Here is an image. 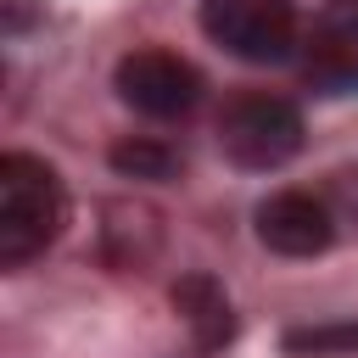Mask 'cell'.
Instances as JSON below:
<instances>
[{"label": "cell", "instance_id": "cell-9", "mask_svg": "<svg viewBox=\"0 0 358 358\" xmlns=\"http://www.w3.org/2000/svg\"><path fill=\"white\" fill-rule=\"evenodd\" d=\"M285 352H302V358H324V352H358V324H302L285 336Z\"/></svg>", "mask_w": 358, "mask_h": 358}, {"label": "cell", "instance_id": "cell-1", "mask_svg": "<svg viewBox=\"0 0 358 358\" xmlns=\"http://www.w3.org/2000/svg\"><path fill=\"white\" fill-rule=\"evenodd\" d=\"M67 224V185L62 173L34 151L0 157V263L22 268L39 257Z\"/></svg>", "mask_w": 358, "mask_h": 358}, {"label": "cell", "instance_id": "cell-6", "mask_svg": "<svg viewBox=\"0 0 358 358\" xmlns=\"http://www.w3.org/2000/svg\"><path fill=\"white\" fill-rule=\"evenodd\" d=\"M308 78L330 95L358 90V0H330L308 39Z\"/></svg>", "mask_w": 358, "mask_h": 358}, {"label": "cell", "instance_id": "cell-2", "mask_svg": "<svg viewBox=\"0 0 358 358\" xmlns=\"http://www.w3.org/2000/svg\"><path fill=\"white\" fill-rule=\"evenodd\" d=\"M218 145H224V157L235 168H252V173L285 168L302 151V112L285 95L246 90V95L224 101V112H218Z\"/></svg>", "mask_w": 358, "mask_h": 358}, {"label": "cell", "instance_id": "cell-4", "mask_svg": "<svg viewBox=\"0 0 358 358\" xmlns=\"http://www.w3.org/2000/svg\"><path fill=\"white\" fill-rule=\"evenodd\" d=\"M117 95L145 117H185L201 101V73L173 50H134L117 62Z\"/></svg>", "mask_w": 358, "mask_h": 358}, {"label": "cell", "instance_id": "cell-3", "mask_svg": "<svg viewBox=\"0 0 358 358\" xmlns=\"http://www.w3.org/2000/svg\"><path fill=\"white\" fill-rule=\"evenodd\" d=\"M201 34L241 62H285L296 50V0H201Z\"/></svg>", "mask_w": 358, "mask_h": 358}, {"label": "cell", "instance_id": "cell-5", "mask_svg": "<svg viewBox=\"0 0 358 358\" xmlns=\"http://www.w3.org/2000/svg\"><path fill=\"white\" fill-rule=\"evenodd\" d=\"M257 241L280 257H319L336 241V207L313 190H274L257 207Z\"/></svg>", "mask_w": 358, "mask_h": 358}, {"label": "cell", "instance_id": "cell-7", "mask_svg": "<svg viewBox=\"0 0 358 358\" xmlns=\"http://www.w3.org/2000/svg\"><path fill=\"white\" fill-rule=\"evenodd\" d=\"M173 308L185 313V324L196 330V347H207V352L235 336L229 296H224V285H218L213 274H185V280L173 285Z\"/></svg>", "mask_w": 358, "mask_h": 358}, {"label": "cell", "instance_id": "cell-8", "mask_svg": "<svg viewBox=\"0 0 358 358\" xmlns=\"http://www.w3.org/2000/svg\"><path fill=\"white\" fill-rule=\"evenodd\" d=\"M112 168L129 173V179H173L179 173V151L140 134V140H117L112 145Z\"/></svg>", "mask_w": 358, "mask_h": 358}]
</instances>
